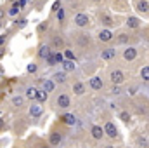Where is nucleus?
I'll list each match as a JSON object with an SVG mask.
<instances>
[{
	"label": "nucleus",
	"instance_id": "2",
	"mask_svg": "<svg viewBox=\"0 0 149 148\" xmlns=\"http://www.w3.org/2000/svg\"><path fill=\"white\" fill-rule=\"evenodd\" d=\"M102 129H104V136H108V138H111V140H114V138L118 136V129L114 127L113 122H108Z\"/></svg>",
	"mask_w": 149,
	"mask_h": 148
},
{
	"label": "nucleus",
	"instance_id": "35",
	"mask_svg": "<svg viewBox=\"0 0 149 148\" xmlns=\"http://www.w3.org/2000/svg\"><path fill=\"white\" fill-rule=\"evenodd\" d=\"M5 40H7V35H0V45L5 44Z\"/></svg>",
	"mask_w": 149,
	"mask_h": 148
},
{
	"label": "nucleus",
	"instance_id": "44",
	"mask_svg": "<svg viewBox=\"0 0 149 148\" xmlns=\"http://www.w3.org/2000/svg\"><path fill=\"white\" fill-rule=\"evenodd\" d=\"M94 2H101V0H94Z\"/></svg>",
	"mask_w": 149,
	"mask_h": 148
},
{
	"label": "nucleus",
	"instance_id": "11",
	"mask_svg": "<svg viewBox=\"0 0 149 148\" xmlns=\"http://www.w3.org/2000/svg\"><path fill=\"white\" fill-rule=\"evenodd\" d=\"M61 120H63L66 125H74V124H76V118H74V115H71V113L63 115V117H61Z\"/></svg>",
	"mask_w": 149,
	"mask_h": 148
},
{
	"label": "nucleus",
	"instance_id": "12",
	"mask_svg": "<svg viewBox=\"0 0 149 148\" xmlns=\"http://www.w3.org/2000/svg\"><path fill=\"white\" fill-rule=\"evenodd\" d=\"M73 92L76 94V96L85 94V85H83L81 82H76V84H73Z\"/></svg>",
	"mask_w": 149,
	"mask_h": 148
},
{
	"label": "nucleus",
	"instance_id": "45",
	"mask_svg": "<svg viewBox=\"0 0 149 148\" xmlns=\"http://www.w3.org/2000/svg\"><path fill=\"white\" fill-rule=\"evenodd\" d=\"M42 148H49V147H42Z\"/></svg>",
	"mask_w": 149,
	"mask_h": 148
},
{
	"label": "nucleus",
	"instance_id": "20",
	"mask_svg": "<svg viewBox=\"0 0 149 148\" xmlns=\"http://www.w3.org/2000/svg\"><path fill=\"white\" fill-rule=\"evenodd\" d=\"M43 89H45V92H52V91H54V82L47 78V80L43 82Z\"/></svg>",
	"mask_w": 149,
	"mask_h": 148
},
{
	"label": "nucleus",
	"instance_id": "40",
	"mask_svg": "<svg viewBox=\"0 0 149 148\" xmlns=\"http://www.w3.org/2000/svg\"><path fill=\"white\" fill-rule=\"evenodd\" d=\"M54 44H56V45H61V44H63V40H61V38H56V40H54Z\"/></svg>",
	"mask_w": 149,
	"mask_h": 148
},
{
	"label": "nucleus",
	"instance_id": "39",
	"mask_svg": "<svg viewBox=\"0 0 149 148\" xmlns=\"http://www.w3.org/2000/svg\"><path fill=\"white\" fill-rule=\"evenodd\" d=\"M57 9H61V2H56L54 4V11H57Z\"/></svg>",
	"mask_w": 149,
	"mask_h": 148
},
{
	"label": "nucleus",
	"instance_id": "7",
	"mask_svg": "<svg viewBox=\"0 0 149 148\" xmlns=\"http://www.w3.org/2000/svg\"><path fill=\"white\" fill-rule=\"evenodd\" d=\"M102 85H104V82H102V78H101V77H92V78H90V87H92L94 91L102 89Z\"/></svg>",
	"mask_w": 149,
	"mask_h": 148
},
{
	"label": "nucleus",
	"instance_id": "32",
	"mask_svg": "<svg viewBox=\"0 0 149 148\" xmlns=\"http://www.w3.org/2000/svg\"><path fill=\"white\" fill-rule=\"evenodd\" d=\"M26 70H28L30 73H35V72H37V65H35V63H31V65H28V68H26Z\"/></svg>",
	"mask_w": 149,
	"mask_h": 148
},
{
	"label": "nucleus",
	"instance_id": "43",
	"mask_svg": "<svg viewBox=\"0 0 149 148\" xmlns=\"http://www.w3.org/2000/svg\"><path fill=\"white\" fill-rule=\"evenodd\" d=\"M0 28H2V21H0Z\"/></svg>",
	"mask_w": 149,
	"mask_h": 148
},
{
	"label": "nucleus",
	"instance_id": "30",
	"mask_svg": "<svg viewBox=\"0 0 149 148\" xmlns=\"http://www.w3.org/2000/svg\"><path fill=\"white\" fill-rule=\"evenodd\" d=\"M37 98L40 99V101H45V99H47V92H40V91H38V92H37Z\"/></svg>",
	"mask_w": 149,
	"mask_h": 148
},
{
	"label": "nucleus",
	"instance_id": "37",
	"mask_svg": "<svg viewBox=\"0 0 149 148\" xmlns=\"http://www.w3.org/2000/svg\"><path fill=\"white\" fill-rule=\"evenodd\" d=\"M113 94H120L121 91H120V87H113V91H111Z\"/></svg>",
	"mask_w": 149,
	"mask_h": 148
},
{
	"label": "nucleus",
	"instance_id": "4",
	"mask_svg": "<svg viewBox=\"0 0 149 148\" xmlns=\"http://www.w3.org/2000/svg\"><path fill=\"white\" fill-rule=\"evenodd\" d=\"M74 25H76V26H87V25H88V16H87V14H81V12L76 14V16H74Z\"/></svg>",
	"mask_w": 149,
	"mask_h": 148
},
{
	"label": "nucleus",
	"instance_id": "41",
	"mask_svg": "<svg viewBox=\"0 0 149 148\" xmlns=\"http://www.w3.org/2000/svg\"><path fill=\"white\" fill-rule=\"evenodd\" d=\"M104 148H114V147H111V145H108V147H104Z\"/></svg>",
	"mask_w": 149,
	"mask_h": 148
},
{
	"label": "nucleus",
	"instance_id": "24",
	"mask_svg": "<svg viewBox=\"0 0 149 148\" xmlns=\"http://www.w3.org/2000/svg\"><path fill=\"white\" fill-rule=\"evenodd\" d=\"M63 58H66V59H70V61H74V54H73V51H64V56Z\"/></svg>",
	"mask_w": 149,
	"mask_h": 148
},
{
	"label": "nucleus",
	"instance_id": "42",
	"mask_svg": "<svg viewBox=\"0 0 149 148\" xmlns=\"http://www.w3.org/2000/svg\"><path fill=\"white\" fill-rule=\"evenodd\" d=\"M2 14H3V11H2V9H0V16H2Z\"/></svg>",
	"mask_w": 149,
	"mask_h": 148
},
{
	"label": "nucleus",
	"instance_id": "3",
	"mask_svg": "<svg viewBox=\"0 0 149 148\" xmlns=\"http://www.w3.org/2000/svg\"><path fill=\"white\" fill-rule=\"evenodd\" d=\"M123 58H125L127 61H134V59L137 58V49H135V47H127V49L123 51Z\"/></svg>",
	"mask_w": 149,
	"mask_h": 148
},
{
	"label": "nucleus",
	"instance_id": "15",
	"mask_svg": "<svg viewBox=\"0 0 149 148\" xmlns=\"http://www.w3.org/2000/svg\"><path fill=\"white\" fill-rule=\"evenodd\" d=\"M54 82H57V84H64V82H66V73H64V72H57V73H54Z\"/></svg>",
	"mask_w": 149,
	"mask_h": 148
},
{
	"label": "nucleus",
	"instance_id": "23",
	"mask_svg": "<svg viewBox=\"0 0 149 148\" xmlns=\"http://www.w3.org/2000/svg\"><path fill=\"white\" fill-rule=\"evenodd\" d=\"M120 118H121L123 122H130V118H132V117H130V113H128V111H121V113H120Z\"/></svg>",
	"mask_w": 149,
	"mask_h": 148
},
{
	"label": "nucleus",
	"instance_id": "21",
	"mask_svg": "<svg viewBox=\"0 0 149 148\" xmlns=\"http://www.w3.org/2000/svg\"><path fill=\"white\" fill-rule=\"evenodd\" d=\"M101 23H102V25H106V26L114 25V23H113V19L109 18V16H106V14H101Z\"/></svg>",
	"mask_w": 149,
	"mask_h": 148
},
{
	"label": "nucleus",
	"instance_id": "22",
	"mask_svg": "<svg viewBox=\"0 0 149 148\" xmlns=\"http://www.w3.org/2000/svg\"><path fill=\"white\" fill-rule=\"evenodd\" d=\"M52 56H54V61H56V63H63V61H64V58H63L61 52H52Z\"/></svg>",
	"mask_w": 149,
	"mask_h": 148
},
{
	"label": "nucleus",
	"instance_id": "31",
	"mask_svg": "<svg viewBox=\"0 0 149 148\" xmlns=\"http://www.w3.org/2000/svg\"><path fill=\"white\" fill-rule=\"evenodd\" d=\"M45 59H47L49 66H54V65H56V61H54V56H52V52H50V56H49V58H45Z\"/></svg>",
	"mask_w": 149,
	"mask_h": 148
},
{
	"label": "nucleus",
	"instance_id": "9",
	"mask_svg": "<svg viewBox=\"0 0 149 148\" xmlns=\"http://www.w3.org/2000/svg\"><path fill=\"white\" fill-rule=\"evenodd\" d=\"M114 56H116V51H114V49H106V51H102V52H101V58H102V59H106V61L114 59Z\"/></svg>",
	"mask_w": 149,
	"mask_h": 148
},
{
	"label": "nucleus",
	"instance_id": "13",
	"mask_svg": "<svg viewBox=\"0 0 149 148\" xmlns=\"http://www.w3.org/2000/svg\"><path fill=\"white\" fill-rule=\"evenodd\" d=\"M50 52H52V51H50V47H49V45H42V47H40V51H38V56H40V58H49V56H50Z\"/></svg>",
	"mask_w": 149,
	"mask_h": 148
},
{
	"label": "nucleus",
	"instance_id": "34",
	"mask_svg": "<svg viewBox=\"0 0 149 148\" xmlns=\"http://www.w3.org/2000/svg\"><path fill=\"white\" fill-rule=\"evenodd\" d=\"M45 28H47V23H42V25H40V26H38V32H43V30H45Z\"/></svg>",
	"mask_w": 149,
	"mask_h": 148
},
{
	"label": "nucleus",
	"instance_id": "16",
	"mask_svg": "<svg viewBox=\"0 0 149 148\" xmlns=\"http://www.w3.org/2000/svg\"><path fill=\"white\" fill-rule=\"evenodd\" d=\"M37 89H35V87H28V89H26V98H28V99H37Z\"/></svg>",
	"mask_w": 149,
	"mask_h": 148
},
{
	"label": "nucleus",
	"instance_id": "28",
	"mask_svg": "<svg viewBox=\"0 0 149 148\" xmlns=\"http://www.w3.org/2000/svg\"><path fill=\"white\" fill-rule=\"evenodd\" d=\"M127 40H128V35H125V33L118 35V44H127Z\"/></svg>",
	"mask_w": 149,
	"mask_h": 148
},
{
	"label": "nucleus",
	"instance_id": "17",
	"mask_svg": "<svg viewBox=\"0 0 149 148\" xmlns=\"http://www.w3.org/2000/svg\"><path fill=\"white\" fill-rule=\"evenodd\" d=\"M63 68H64V72H73L74 70V63L73 61H70V59H66V61H63Z\"/></svg>",
	"mask_w": 149,
	"mask_h": 148
},
{
	"label": "nucleus",
	"instance_id": "5",
	"mask_svg": "<svg viewBox=\"0 0 149 148\" xmlns=\"http://www.w3.org/2000/svg\"><path fill=\"white\" fill-rule=\"evenodd\" d=\"M90 134H92L94 140H102V138H104V129H102L101 125H94V127L90 129Z\"/></svg>",
	"mask_w": 149,
	"mask_h": 148
},
{
	"label": "nucleus",
	"instance_id": "36",
	"mask_svg": "<svg viewBox=\"0 0 149 148\" xmlns=\"http://www.w3.org/2000/svg\"><path fill=\"white\" fill-rule=\"evenodd\" d=\"M17 5H19V9H21V7H24V5H26V0H19V2H17Z\"/></svg>",
	"mask_w": 149,
	"mask_h": 148
},
{
	"label": "nucleus",
	"instance_id": "14",
	"mask_svg": "<svg viewBox=\"0 0 149 148\" xmlns=\"http://www.w3.org/2000/svg\"><path fill=\"white\" fill-rule=\"evenodd\" d=\"M30 115L31 117H40L42 115V106L40 105H31L30 106Z\"/></svg>",
	"mask_w": 149,
	"mask_h": 148
},
{
	"label": "nucleus",
	"instance_id": "18",
	"mask_svg": "<svg viewBox=\"0 0 149 148\" xmlns=\"http://www.w3.org/2000/svg\"><path fill=\"white\" fill-rule=\"evenodd\" d=\"M127 25H128V28H139V19L132 16V18L127 19Z\"/></svg>",
	"mask_w": 149,
	"mask_h": 148
},
{
	"label": "nucleus",
	"instance_id": "19",
	"mask_svg": "<svg viewBox=\"0 0 149 148\" xmlns=\"http://www.w3.org/2000/svg\"><path fill=\"white\" fill-rule=\"evenodd\" d=\"M148 7H149V4H148V0H142V2H139V5H137V11L139 12H148Z\"/></svg>",
	"mask_w": 149,
	"mask_h": 148
},
{
	"label": "nucleus",
	"instance_id": "29",
	"mask_svg": "<svg viewBox=\"0 0 149 148\" xmlns=\"http://www.w3.org/2000/svg\"><path fill=\"white\" fill-rule=\"evenodd\" d=\"M78 42H80L81 45H85V44H88V35H80V38H78Z\"/></svg>",
	"mask_w": 149,
	"mask_h": 148
},
{
	"label": "nucleus",
	"instance_id": "10",
	"mask_svg": "<svg viewBox=\"0 0 149 148\" xmlns=\"http://www.w3.org/2000/svg\"><path fill=\"white\" fill-rule=\"evenodd\" d=\"M61 140H63V136H61L59 132H56V131L50 132V145H52V147H57V145L61 143Z\"/></svg>",
	"mask_w": 149,
	"mask_h": 148
},
{
	"label": "nucleus",
	"instance_id": "38",
	"mask_svg": "<svg viewBox=\"0 0 149 148\" xmlns=\"http://www.w3.org/2000/svg\"><path fill=\"white\" fill-rule=\"evenodd\" d=\"M141 145H142V147L146 148V147H148V140H146V138H144V140L141 138Z\"/></svg>",
	"mask_w": 149,
	"mask_h": 148
},
{
	"label": "nucleus",
	"instance_id": "27",
	"mask_svg": "<svg viewBox=\"0 0 149 148\" xmlns=\"http://www.w3.org/2000/svg\"><path fill=\"white\" fill-rule=\"evenodd\" d=\"M141 75H142V78H144V80H148V78H149V66H144V68L141 70Z\"/></svg>",
	"mask_w": 149,
	"mask_h": 148
},
{
	"label": "nucleus",
	"instance_id": "26",
	"mask_svg": "<svg viewBox=\"0 0 149 148\" xmlns=\"http://www.w3.org/2000/svg\"><path fill=\"white\" fill-rule=\"evenodd\" d=\"M23 101H24V99H23L21 96H14V98H12V103H14L16 106H21V105H23Z\"/></svg>",
	"mask_w": 149,
	"mask_h": 148
},
{
	"label": "nucleus",
	"instance_id": "8",
	"mask_svg": "<svg viewBox=\"0 0 149 148\" xmlns=\"http://www.w3.org/2000/svg\"><path fill=\"white\" fill-rule=\"evenodd\" d=\"M113 37H114V35H113L109 30H101V32H99V40H101V42H109Z\"/></svg>",
	"mask_w": 149,
	"mask_h": 148
},
{
	"label": "nucleus",
	"instance_id": "1",
	"mask_svg": "<svg viewBox=\"0 0 149 148\" xmlns=\"http://www.w3.org/2000/svg\"><path fill=\"white\" fill-rule=\"evenodd\" d=\"M109 78H111V82L114 85H120V84L125 80V73H123L121 70H113L111 73H109Z\"/></svg>",
	"mask_w": 149,
	"mask_h": 148
},
{
	"label": "nucleus",
	"instance_id": "6",
	"mask_svg": "<svg viewBox=\"0 0 149 148\" xmlns=\"http://www.w3.org/2000/svg\"><path fill=\"white\" fill-rule=\"evenodd\" d=\"M70 105H71V101H70V96H66V94H61V96L57 98V106H59V108H70Z\"/></svg>",
	"mask_w": 149,
	"mask_h": 148
},
{
	"label": "nucleus",
	"instance_id": "25",
	"mask_svg": "<svg viewBox=\"0 0 149 148\" xmlns=\"http://www.w3.org/2000/svg\"><path fill=\"white\" fill-rule=\"evenodd\" d=\"M19 11H21V9H19V5H17V4H14V5L10 7V11H9V14H10V16H16V14H17Z\"/></svg>",
	"mask_w": 149,
	"mask_h": 148
},
{
	"label": "nucleus",
	"instance_id": "33",
	"mask_svg": "<svg viewBox=\"0 0 149 148\" xmlns=\"http://www.w3.org/2000/svg\"><path fill=\"white\" fill-rule=\"evenodd\" d=\"M57 19H64V11L63 9H57Z\"/></svg>",
	"mask_w": 149,
	"mask_h": 148
}]
</instances>
